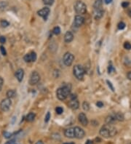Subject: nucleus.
<instances>
[{"label":"nucleus","mask_w":131,"mask_h":144,"mask_svg":"<svg viewBox=\"0 0 131 144\" xmlns=\"http://www.w3.org/2000/svg\"><path fill=\"white\" fill-rule=\"evenodd\" d=\"M96 106H98V108H102V107L103 106V103H102L101 101H98V102L96 103Z\"/></svg>","instance_id":"obj_39"},{"label":"nucleus","mask_w":131,"mask_h":144,"mask_svg":"<svg viewBox=\"0 0 131 144\" xmlns=\"http://www.w3.org/2000/svg\"><path fill=\"white\" fill-rule=\"evenodd\" d=\"M61 28L59 26L55 27L53 30V33L55 35H59L61 34Z\"/></svg>","instance_id":"obj_25"},{"label":"nucleus","mask_w":131,"mask_h":144,"mask_svg":"<svg viewBox=\"0 0 131 144\" xmlns=\"http://www.w3.org/2000/svg\"><path fill=\"white\" fill-rule=\"evenodd\" d=\"M0 51H1V53L2 55L4 56H5V55H7V51L5 50V48L3 46H0Z\"/></svg>","instance_id":"obj_28"},{"label":"nucleus","mask_w":131,"mask_h":144,"mask_svg":"<svg viewBox=\"0 0 131 144\" xmlns=\"http://www.w3.org/2000/svg\"><path fill=\"white\" fill-rule=\"evenodd\" d=\"M40 76L39 73L36 71H33L31 74L30 76V79H29V84L31 85H35L37 83L40 82Z\"/></svg>","instance_id":"obj_7"},{"label":"nucleus","mask_w":131,"mask_h":144,"mask_svg":"<svg viewBox=\"0 0 131 144\" xmlns=\"http://www.w3.org/2000/svg\"><path fill=\"white\" fill-rule=\"evenodd\" d=\"M74 56L71 53H66L63 55V63L66 66H71L73 62H74Z\"/></svg>","instance_id":"obj_6"},{"label":"nucleus","mask_w":131,"mask_h":144,"mask_svg":"<svg viewBox=\"0 0 131 144\" xmlns=\"http://www.w3.org/2000/svg\"><path fill=\"white\" fill-rule=\"evenodd\" d=\"M102 4H103V0H95L94 4H93V7H94L95 10L100 9V8H101Z\"/></svg>","instance_id":"obj_21"},{"label":"nucleus","mask_w":131,"mask_h":144,"mask_svg":"<svg viewBox=\"0 0 131 144\" xmlns=\"http://www.w3.org/2000/svg\"><path fill=\"white\" fill-rule=\"evenodd\" d=\"M71 93V86L65 85L58 88L56 91V96L60 101H64L70 95Z\"/></svg>","instance_id":"obj_2"},{"label":"nucleus","mask_w":131,"mask_h":144,"mask_svg":"<svg viewBox=\"0 0 131 144\" xmlns=\"http://www.w3.org/2000/svg\"><path fill=\"white\" fill-rule=\"evenodd\" d=\"M117 133V130L116 127H114L112 125H105L102 127L100 130V135L106 138H112L115 136Z\"/></svg>","instance_id":"obj_1"},{"label":"nucleus","mask_w":131,"mask_h":144,"mask_svg":"<svg viewBox=\"0 0 131 144\" xmlns=\"http://www.w3.org/2000/svg\"><path fill=\"white\" fill-rule=\"evenodd\" d=\"M5 42H6V38L4 36H0V43L3 44H4Z\"/></svg>","instance_id":"obj_36"},{"label":"nucleus","mask_w":131,"mask_h":144,"mask_svg":"<svg viewBox=\"0 0 131 144\" xmlns=\"http://www.w3.org/2000/svg\"><path fill=\"white\" fill-rule=\"evenodd\" d=\"M104 2H105V3L106 4H109L112 2V0H104Z\"/></svg>","instance_id":"obj_43"},{"label":"nucleus","mask_w":131,"mask_h":144,"mask_svg":"<svg viewBox=\"0 0 131 144\" xmlns=\"http://www.w3.org/2000/svg\"><path fill=\"white\" fill-rule=\"evenodd\" d=\"M50 8L47 7H45L42 8V9H41L40 10H39L37 12V13L38 15L41 16L42 18H44V21H46L48 18V16H49V14H50Z\"/></svg>","instance_id":"obj_8"},{"label":"nucleus","mask_w":131,"mask_h":144,"mask_svg":"<svg viewBox=\"0 0 131 144\" xmlns=\"http://www.w3.org/2000/svg\"><path fill=\"white\" fill-rule=\"evenodd\" d=\"M78 119H79V122L82 124V125L85 127L88 125V119L86 115L84 114V113H80L78 116Z\"/></svg>","instance_id":"obj_12"},{"label":"nucleus","mask_w":131,"mask_h":144,"mask_svg":"<svg viewBox=\"0 0 131 144\" xmlns=\"http://www.w3.org/2000/svg\"><path fill=\"white\" fill-rule=\"evenodd\" d=\"M127 13H128V15H129V16L131 18V9H130V10H128Z\"/></svg>","instance_id":"obj_45"},{"label":"nucleus","mask_w":131,"mask_h":144,"mask_svg":"<svg viewBox=\"0 0 131 144\" xmlns=\"http://www.w3.org/2000/svg\"><path fill=\"white\" fill-rule=\"evenodd\" d=\"M12 134L9 133V132H4V136L5 138H10L12 137Z\"/></svg>","instance_id":"obj_35"},{"label":"nucleus","mask_w":131,"mask_h":144,"mask_svg":"<svg viewBox=\"0 0 131 144\" xmlns=\"http://www.w3.org/2000/svg\"><path fill=\"white\" fill-rule=\"evenodd\" d=\"M74 99H76V95L74 94L71 95V100H74Z\"/></svg>","instance_id":"obj_42"},{"label":"nucleus","mask_w":131,"mask_h":144,"mask_svg":"<svg viewBox=\"0 0 131 144\" xmlns=\"http://www.w3.org/2000/svg\"><path fill=\"white\" fill-rule=\"evenodd\" d=\"M103 13H104V12H103V10H102L101 8H100V9H97V10H95V12H94L95 19V20H99V19H101V18L103 17Z\"/></svg>","instance_id":"obj_16"},{"label":"nucleus","mask_w":131,"mask_h":144,"mask_svg":"<svg viewBox=\"0 0 131 144\" xmlns=\"http://www.w3.org/2000/svg\"><path fill=\"white\" fill-rule=\"evenodd\" d=\"M106 123L107 125H113L114 123H115V122H116V119H114L113 114H111V115H109L106 118Z\"/></svg>","instance_id":"obj_18"},{"label":"nucleus","mask_w":131,"mask_h":144,"mask_svg":"<svg viewBox=\"0 0 131 144\" xmlns=\"http://www.w3.org/2000/svg\"><path fill=\"white\" fill-rule=\"evenodd\" d=\"M55 112H56V113H57L58 114H61L63 112V108L61 107V106H58L57 108H55Z\"/></svg>","instance_id":"obj_27"},{"label":"nucleus","mask_w":131,"mask_h":144,"mask_svg":"<svg viewBox=\"0 0 131 144\" xmlns=\"http://www.w3.org/2000/svg\"><path fill=\"white\" fill-rule=\"evenodd\" d=\"M23 60L26 63H30V62H34L36 60V54L35 52H31L30 53L25 55L23 57Z\"/></svg>","instance_id":"obj_9"},{"label":"nucleus","mask_w":131,"mask_h":144,"mask_svg":"<svg viewBox=\"0 0 131 144\" xmlns=\"http://www.w3.org/2000/svg\"><path fill=\"white\" fill-rule=\"evenodd\" d=\"M8 6V3L6 1H0V10H3L4 9H6Z\"/></svg>","instance_id":"obj_23"},{"label":"nucleus","mask_w":131,"mask_h":144,"mask_svg":"<svg viewBox=\"0 0 131 144\" xmlns=\"http://www.w3.org/2000/svg\"><path fill=\"white\" fill-rule=\"evenodd\" d=\"M84 22V18L82 16L78 15H76L75 18H74V25L76 27H80L81 25H83Z\"/></svg>","instance_id":"obj_11"},{"label":"nucleus","mask_w":131,"mask_h":144,"mask_svg":"<svg viewBox=\"0 0 131 144\" xmlns=\"http://www.w3.org/2000/svg\"><path fill=\"white\" fill-rule=\"evenodd\" d=\"M0 25L2 28H6L8 25H10V23L8 21H7L6 20H2L0 21Z\"/></svg>","instance_id":"obj_24"},{"label":"nucleus","mask_w":131,"mask_h":144,"mask_svg":"<svg viewBox=\"0 0 131 144\" xmlns=\"http://www.w3.org/2000/svg\"><path fill=\"white\" fill-rule=\"evenodd\" d=\"M12 101L10 98H4L0 103V108L2 112H7L10 108Z\"/></svg>","instance_id":"obj_5"},{"label":"nucleus","mask_w":131,"mask_h":144,"mask_svg":"<svg viewBox=\"0 0 131 144\" xmlns=\"http://www.w3.org/2000/svg\"><path fill=\"white\" fill-rule=\"evenodd\" d=\"M50 119V113L48 112L47 113V114L45 115V118H44V122H45V123L48 122Z\"/></svg>","instance_id":"obj_31"},{"label":"nucleus","mask_w":131,"mask_h":144,"mask_svg":"<svg viewBox=\"0 0 131 144\" xmlns=\"http://www.w3.org/2000/svg\"><path fill=\"white\" fill-rule=\"evenodd\" d=\"M44 4L46 5H52L53 2H54V0H42Z\"/></svg>","instance_id":"obj_29"},{"label":"nucleus","mask_w":131,"mask_h":144,"mask_svg":"<svg viewBox=\"0 0 131 144\" xmlns=\"http://www.w3.org/2000/svg\"><path fill=\"white\" fill-rule=\"evenodd\" d=\"M69 108H71V109L76 110V109H78L79 106H80V103H79V102L76 99H74V100H71L69 101Z\"/></svg>","instance_id":"obj_15"},{"label":"nucleus","mask_w":131,"mask_h":144,"mask_svg":"<svg viewBox=\"0 0 131 144\" xmlns=\"http://www.w3.org/2000/svg\"><path fill=\"white\" fill-rule=\"evenodd\" d=\"M4 84V79L2 76H0V91L2 90V86H3Z\"/></svg>","instance_id":"obj_38"},{"label":"nucleus","mask_w":131,"mask_h":144,"mask_svg":"<svg viewBox=\"0 0 131 144\" xmlns=\"http://www.w3.org/2000/svg\"><path fill=\"white\" fill-rule=\"evenodd\" d=\"M16 95V92L14 90H10L7 92V96L8 98H12L15 97Z\"/></svg>","instance_id":"obj_22"},{"label":"nucleus","mask_w":131,"mask_h":144,"mask_svg":"<svg viewBox=\"0 0 131 144\" xmlns=\"http://www.w3.org/2000/svg\"><path fill=\"white\" fill-rule=\"evenodd\" d=\"M124 48L125 49H126V50H130L131 49V44L129 43V42H125L124 43Z\"/></svg>","instance_id":"obj_30"},{"label":"nucleus","mask_w":131,"mask_h":144,"mask_svg":"<svg viewBox=\"0 0 131 144\" xmlns=\"http://www.w3.org/2000/svg\"><path fill=\"white\" fill-rule=\"evenodd\" d=\"M64 135L66 138H74V127H70L68 128L64 131Z\"/></svg>","instance_id":"obj_13"},{"label":"nucleus","mask_w":131,"mask_h":144,"mask_svg":"<svg viewBox=\"0 0 131 144\" xmlns=\"http://www.w3.org/2000/svg\"><path fill=\"white\" fill-rule=\"evenodd\" d=\"M15 142V140H11L10 141H7V143H5L4 144H13Z\"/></svg>","instance_id":"obj_40"},{"label":"nucleus","mask_w":131,"mask_h":144,"mask_svg":"<svg viewBox=\"0 0 131 144\" xmlns=\"http://www.w3.org/2000/svg\"><path fill=\"white\" fill-rule=\"evenodd\" d=\"M127 78H128V79L131 80V71H129L128 73H127Z\"/></svg>","instance_id":"obj_41"},{"label":"nucleus","mask_w":131,"mask_h":144,"mask_svg":"<svg viewBox=\"0 0 131 144\" xmlns=\"http://www.w3.org/2000/svg\"><path fill=\"white\" fill-rule=\"evenodd\" d=\"M23 76H24V71H23V69H19L15 71V77H16V79H18V81L19 82H22V80L23 79Z\"/></svg>","instance_id":"obj_14"},{"label":"nucleus","mask_w":131,"mask_h":144,"mask_svg":"<svg viewBox=\"0 0 131 144\" xmlns=\"http://www.w3.org/2000/svg\"><path fill=\"white\" fill-rule=\"evenodd\" d=\"M128 6H129V2H123L122 3V7H124V8H127Z\"/></svg>","instance_id":"obj_37"},{"label":"nucleus","mask_w":131,"mask_h":144,"mask_svg":"<svg viewBox=\"0 0 131 144\" xmlns=\"http://www.w3.org/2000/svg\"><path fill=\"white\" fill-rule=\"evenodd\" d=\"M74 10L76 11V13L80 15H84L85 14L86 12H87V6L82 2L77 1L74 4Z\"/></svg>","instance_id":"obj_4"},{"label":"nucleus","mask_w":131,"mask_h":144,"mask_svg":"<svg viewBox=\"0 0 131 144\" xmlns=\"http://www.w3.org/2000/svg\"><path fill=\"white\" fill-rule=\"evenodd\" d=\"M85 144H93V141H90V140H87V141H86Z\"/></svg>","instance_id":"obj_44"},{"label":"nucleus","mask_w":131,"mask_h":144,"mask_svg":"<svg viewBox=\"0 0 131 144\" xmlns=\"http://www.w3.org/2000/svg\"><path fill=\"white\" fill-rule=\"evenodd\" d=\"M106 83H107V84H108V86H109V87L112 90V92H114V86H113V84H112V82H109V80H107L106 81Z\"/></svg>","instance_id":"obj_33"},{"label":"nucleus","mask_w":131,"mask_h":144,"mask_svg":"<svg viewBox=\"0 0 131 144\" xmlns=\"http://www.w3.org/2000/svg\"><path fill=\"white\" fill-rule=\"evenodd\" d=\"M125 28V23L123 22H120V23L118 24V29L120 30H122Z\"/></svg>","instance_id":"obj_32"},{"label":"nucleus","mask_w":131,"mask_h":144,"mask_svg":"<svg viewBox=\"0 0 131 144\" xmlns=\"http://www.w3.org/2000/svg\"><path fill=\"white\" fill-rule=\"evenodd\" d=\"M74 136L76 138L82 139L84 137L85 133H84L83 129L80 128V127H74Z\"/></svg>","instance_id":"obj_10"},{"label":"nucleus","mask_w":131,"mask_h":144,"mask_svg":"<svg viewBox=\"0 0 131 144\" xmlns=\"http://www.w3.org/2000/svg\"><path fill=\"white\" fill-rule=\"evenodd\" d=\"M113 116H114V119H116V121H120V122H121V121H123L124 119H125L123 114L122 113H120V112L113 114Z\"/></svg>","instance_id":"obj_19"},{"label":"nucleus","mask_w":131,"mask_h":144,"mask_svg":"<svg viewBox=\"0 0 131 144\" xmlns=\"http://www.w3.org/2000/svg\"><path fill=\"white\" fill-rule=\"evenodd\" d=\"M36 144H44V143L42 141H39L36 142Z\"/></svg>","instance_id":"obj_46"},{"label":"nucleus","mask_w":131,"mask_h":144,"mask_svg":"<svg viewBox=\"0 0 131 144\" xmlns=\"http://www.w3.org/2000/svg\"><path fill=\"white\" fill-rule=\"evenodd\" d=\"M73 72H74V75L75 76V77L78 80H82L83 79L84 75L85 74V71H84V69L82 66H74V67L73 69Z\"/></svg>","instance_id":"obj_3"},{"label":"nucleus","mask_w":131,"mask_h":144,"mask_svg":"<svg viewBox=\"0 0 131 144\" xmlns=\"http://www.w3.org/2000/svg\"><path fill=\"white\" fill-rule=\"evenodd\" d=\"M63 144H74V143H65Z\"/></svg>","instance_id":"obj_47"},{"label":"nucleus","mask_w":131,"mask_h":144,"mask_svg":"<svg viewBox=\"0 0 131 144\" xmlns=\"http://www.w3.org/2000/svg\"><path fill=\"white\" fill-rule=\"evenodd\" d=\"M35 116H36V114H35L34 113H33V112H31V113H29V114H27L25 119H26V121H27V122H33V121L34 120Z\"/></svg>","instance_id":"obj_20"},{"label":"nucleus","mask_w":131,"mask_h":144,"mask_svg":"<svg viewBox=\"0 0 131 144\" xmlns=\"http://www.w3.org/2000/svg\"><path fill=\"white\" fill-rule=\"evenodd\" d=\"M114 71H115V69L113 67V66L109 65V67H108V72H109V74H112Z\"/></svg>","instance_id":"obj_34"},{"label":"nucleus","mask_w":131,"mask_h":144,"mask_svg":"<svg viewBox=\"0 0 131 144\" xmlns=\"http://www.w3.org/2000/svg\"><path fill=\"white\" fill-rule=\"evenodd\" d=\"M82 108H83V109L84 111L87 112V111L90 110V105H89V103H88L87 102L84 101L83 103H82Z\"/></svg>","instance_id":"obj_26"},{"label":"nucleus","mask_w":131,"mask_h":144,"mask_svg":"<svg viewBox=\"0 0 131 144\" xmlns=\"http://www.w3.org/2000/svg\"><path fill=\"white\" fill-rule=\"evenodd\" d=\"M74 40V35L71 31H67L65 34L64 36V41L66 43H70L71 42H72V40Z\"/></svg>","instance_id":"obj_17"}]
</instances>
